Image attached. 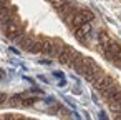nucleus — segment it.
Here are the masks:
<instances>
[{
    "instance_id": "obj_15",
    "label": "nucleus",
    "mask_w": 121,
    "mask_h": 120,
    "mask_svg": "<svg viewBox=\"0 0 121 120\" xmlns=\"http://www.w3.org/2000/svg\"><path fill=\"white\" fill-rule=\"evenodd\" d=\"M114 65H116V67H118V68L121 70V53H119V57H118V58L114 60Z\"/></svg>"
},
{
    "instance_id": "obj_14",
    "label": "nucleus",
    "mask_w": 121,
    "mask_h": 120,
    "mask_svg": "<svg viewBox=\"0 0 121 120\" xmlns=\"http://www.w3.org/2000/svg\"><path fill=\"white\" fill-rule=\"evenodd\" d=\"M52 75H53L55 78H63V72H60V70H55V72H52Z\"/></svg>"
},
{
    "instance_id": "obj_17",
    "label": "nucleus",
    "mask_w": 121,
    "mask_h": 120,
    "mask_svg": "<svg viewBox=\"0 0 121 120\" xmlns=\"http://www.w3.org/2000/svg\"><path fill=\"white\" fill-rule=\"evenodd\" d=\"M73 93L80 95V93H83V92H81V88H78V85H76V87H73Z\"/></svg>"
},
{
    "instance_id": "obj_11",
    "label": "nucleus",
    "mask_w": 121,
    "mask_h": 120,
    "mask_svg": "<svg viewBox=\"0 0 121 120\" xmlns=\"http://www.w3.org/2000/svg\"><path fill=\"white\" fill-rule=\"evenodd\" d=\"M106 103H108V108L113 113H121V100H109Z\"/></svg>"
},
{
    "instance_id": "obj_8",
    "label": "nucleus",
    "mask_w": 121,
    "mask_h": 120,
    "mask_svg": "<svg viewBox=\"0 0 121 120\" xmlns=\"http://www.w3.org/2000/svg\"><path fill=\"white\" fill-rule=\"evenodd\" d=\"M63 45L65 43H61L58 40H50V43H48V47H47V50H45L43 55H47L50 58H58L60 53H61V50H63Z\"/></svg>"
},
{
    "instance_id": "obj_13",
    "label": "nucleus",
    "mask_w": 121,
    "mask_h": 120,
    "mask_svg": "<svg viewBox=\"0 0 121 120\" xmlns=\"http://www.w3.org/2000/svg\"><path fill=\"white\" fill-rule=\"evenodd\" d=\"M7 98H9V97H7V93H2V92H0V107H2V105L7 102Z\"/></svg>"
},
{
    "instance_id": "obj_20",
    "label": "nucleus",
    "mask_w": 121,
    "mask_h": 120,
    "mask_svg": "<svg viewBox=\"0 0 121 120\" xmlns=\"http://www.w3.org/2000/svg\"><path fill=\"white\" fill-rule=\"evenodd\" d=\"M58 87H65V80H63V78H60V82H58Z\"/></svg>"
},
{
    "instance_id": "obj_9",
    "label": "nucleus",
    "mask_w": 121,
    "mask_h": 120,
    "mask_svg": "<svg viewBox=\"0 0 121 120\" xmlns=\"http://www.w3.org/2000/svg\"><path fill=\"white\" fill-rule=\"evenodd\" d=\"M93 37H95V42H96V47H95V48H98V50H101V47H103V45H106V43L111 40L109 34H106L104 30L93 34Z\"/></svg>"
},
{
    "instance_id": "obj_7",
    "label": "nucleus",
    "mask_w": 121,
    "mask_h": 120,
    "mask_svg": "<svg viewBox=\"0 0 121 120\" xmlns=\"http://www.w3.org/2000/svg\"><path fill=\"white\" fill-rule=\"evenodd\" d=\"M35 37L32 35V34H27V32H22L20 35H17L15 38H13V42L18 45V47H22V50H25V52H30V48H32V45L35 43Z\"/></svg>"
},
{
    "instance_id": "obj_1",
    "label": "nucleus",
    "mask_w": 121,
    "mask_h": 120,
    "mask_svg": "<svg viewBox=\"0 0 121 120\" xmlns=\"http://www.w3.org/2000/svg\"><path fill=\"white\" fill-rule=\"evenodd\" d=\"M0 29L4 30V34H5L10 40H13L17 35H20L22 32H25V24H22L18 17L12 15V17L5 19L4 22H0Z\"/></svg>"
},
{
    "instance_id": "obj_19",
    "label": "nucleus",
    "mask_w": 121,
    "mask_h": 120,
    "mask_svg": "<svg viewBox=\"0 0 121 120\" xmlns=\"http://www.w3.org/2000/svg\"><path fill=\"white\" fill-rule=\"evenodd\" d=\"M38 80H42L43 83H48V78H47V77H43V75H38Z\"/></svg>"
},
{
    "instance_id": "obj_16",
    "label": "nucleus",
    "mask_w": 121,
    "mask_h": 120,
    "mask_svg": "<svg viewBox=\"0 0 121 120\" xmlns=\"http://www.w3.org/2000/svg\"><path fill=\"white\" fill-rule=\"evenodd\" d=\"M48 58H50V57H48ZM48 58H45V60H38V63H42V65H50L52 60H48Z\"/></svg>"
},
{
    "instance_id": "obj_2",
    "label": "nucleus",
    "mask_w": 121,
    "mask_h": 120,
    "mask_svg": "<svg viewBox=\"0 0 121 120\" xmlns=\"http://www.w3.org/2000/svg\"><path fill=\"white\" fill-rule=\"evenodd\" d=\"M83 58V55L78 52V50H75L73 47H70V45H63V50H61V53H60V57L56 58L60 63H63V65H66V67H73L76 62H80Z\"/></svg>"
},
{
    "instance_id": "obj_3",
    "label": "nucleus",
    "mask_w": 121,
    "mask_h": 120,
    "mask_svg": "<svg viewBox=\"0 0 121 120\" xmlns=\"http://www.w3.org/2000/svg\"><path fill=\"white\" fill-rule=\"evenodd\" d=\"M101 53H103V57L108 60V62H113L114 63V60L119 57V53H121V45L116 42V40H109L106 45H103L101 47V50H99Z\"/></svg>"
},
{
    "instance_id": "obj_10",
    "label": "nucleus",
    "mask_w": 121,
    "mask_h": 120,
    "mask_svg": "<svg viewBox=\"0 0 121 120\" xmlns=\"http://www.w3.org/2000/svg\"><path fill=\"white\" fill-rule=\"evenodd\" d=\"M17 14V7L15 5H5V7H0V22H4L5 19H9V17H12V15H15Z\"/></svg>"
},
{
    "instance_id": "obj_4",
    "label": "nucleus",
    "mask_w": 121,
    "mask_h": 120,
    "mask_svg": "<svg viewBox=\"0 0 121 120\" xmlns=\"http://www.w3.org/2000/svg\"><path fill=\"white\" fill-rule=\"evenodd\" d=\"M93 19H95V14H93L91 10H88V9H80V10L75 14V17H73V20H71L70 27H71V30L75 32V30H76V29H80L83 24L91 22Z\"/></svg>"
},
{
    "instance_id": "obj_18",
    "label": "nucleus",
    "mask_w": 121,
    "mask_h": 120,
    "mask_svg": "<svg viewBox=\"0 0 121 120\" xmlns=\"http://www.w3.org/2000/svg\"><path fill=\"white\" fill-rule=\"evenodd\" d=\"M4 118H22V115H4Z\"/></svg>"
},
{
    "instance_id": "obj_12",
    "label": "nucleus",
    "mask_w": 121,
    "mask_h": 120,
    "mask_svg": "<svg viewBox=\"0 0 121 120\" xmlns=\"http://www.w3.org/2000/svg\"><path fill=\"white\" fill-rule=\"evenodd\" d=\"M50 2H52V5H53V9L56 10V9H60L65 2H66V0H50Z\"/></svg>"
},
{
    "instance_id": "obj_5",
    "label": "nucleus",
    "mask_w": 121,
    "mask_h": 120,
    "mask_svg": "<svg viewBox=\"0 0 121 120\" xmlns=\"http://www.w3.org/2000/svg\"><path fill=\"white\" fill-rule=\"evenodd\" d=\"M80 10V7H76L73 2H68V0H66V2L60 7V9H56V12H58V15L66 22V25H70L71 24V20H73V17H75V14Z\"/></svg>"
},
{
    "instance_id": "obj_6",
    "label": "nucleus",
    "mask_w": 121,
    "mask_h": 120,
    "mask_svg": "<svg viewBox=\"0 0 121 120\" xmlns=\"http://www.w3.org/2000/svg\"><path fill=\"white\" fill-rule=\"evenodd\" d=\"M37 100L38 98H35V97H28V93H18V95H13L10 98L9 105H12V107H32V105H35Z\"/></svg>"
}]
</instances>
